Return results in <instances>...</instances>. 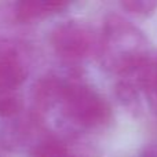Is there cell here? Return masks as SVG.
I'll use <instances>...</instances> for the list:
<instances>
[{
    "label": "cell",
    "mask_w": 157,
    "mask_h": 157,
    "mask_svg": "<svg viewBox=\"0 0 157 157\" xmlns=\"http://www.w3.org/2000/svg\"><path fill=\"white\" fill-rule=\"evenodd\" d=\"M0 145L7 150H21L24 147L32 149L41 141L39 136L40 116L33 112L24 114V112L14 117L0 119Z\"/></svg>",
    "instance_id": "5"
},
{
    "label": "cell",
    "mask_w": 157,
    "mask_h": 157,
    "mask_svg": "<svg viewBox=\"0 0 157 157\" xmlns=\"http://www.w3.org/2000/svg\"><path fill=\"white\" fill-rule=\"evenodd\" d=\"M28 157H88L86 153L57 138H43L29 150Z\"/></svg>",
    "instance_id": "8"
},
{
    "label": "cell",
    "mask_w": 157,
    "mask_h": 157,
    "mask_svg": "<svg viewBox=\"0 0 157 157\" xmlns=\"http://www.w3.org/2000/svg\"><path fill=\"white\" fill-rule=\"evenodd\" d=\"M125 11L139 17H149L157 8V2L152 0H125L120 3Z\"/></svg>",
    "instance_id": "9"
},
{
    "label": "cell",
    "mask_w": 157,
    "mask_h": 157,
    "mask_svg": "<svg viewBox=\"0 0 157 157\" xmlns=\"http://www.w3.org/2000/svg\"><path fill=\"white\" fill-rule=\"evenodd\" d=\"M35 113L55 110L62 121L78 131L101 130L112 121V108L95 87L76 73H48L32 88Z\"/></svg>",
    "instance_id": "1"
},
{
    "label": "cell",
    "mask_w": 157,
    "mask_h": 157,
    "mask_svg": "<svg viewBox=\"0 0 157 157\" xmlns=\"http://www.w3.org/2000/svg\"><path fill=\"white\" fill-rule=\"evenodd\" d=\"M149 52L147 37L132 22L114 13L105 17L98 57L106 72L124 76Z\"/></svg>",
    "instance_id": "2"
},
{
    "label": "cell",
    "mask_w": 157,
    "mask_h": 157,
    "mask_svg": "<svg viewBox=\"0 0 157 157\" xmlns=\"http://www.w3.org/2000/svg\"><path fill=\"white\" fill-rule=\"evenodd\" d=\"M138 157H157V144H150L145 146Z\"/></svg>",
    "instance_id": "10"
},
{
    "label": "cell",
    "mask_w": 157,
    "mask_h": 157,
    "mask_svg": "<svg viewBox=\"0 0 157 157\" xmlns=\"http://www.w3.org/2000/svg\"><path fill=\"white\" fill-rule=\"evenodd\" d=\"M30 72V54L19 40L0 36V94L17 92Z\"/></svg>",
    "instance_id": "4"
},
{
    "label": "cell",
    "mask_w": 157,
    "mask_h": 157,
    "mask_svg": "<svg viewBox=\"0 0 157 157\" xmlns=\"http://www.w3.org/2000/svg\"><path fill=\"white\" fill-rule=\"evenodd\" d=\"M50 46L59 58L68 63H76L99 54L101 36L98 37L86 22L68 19L57 24L48 36Z\"/></svg>",
    "instance_id": "3"
},
{
    "label": "cell",
    "mask_w": 157,
    "mask_h": 157,
    "mask_svg": "<svg viewBox=\"0 0 157 157\" xmlns=\"http://www.w3.org/2000/svg\"><path fill=\"white\" fill-rule=\"evenodd\" d=\"M134 86L144 92L152 113L157 116V51H150L130 73L124 75Z\"/></svg>",
    "instance_id": "6"
},
{
    "label": "cell",
    "mask_w": 157,
    "mask_h": 157,
    "mask_svg": "<svg viewBox=\"0 0 157 157\" xmlns=\"http://www.w3.org/2000/svg\"><path fill=\"white\" fill-rule=\"evenodd\" d=\"M71 3L46 2V0H24L14 4V17L17 21L30 22L51 17L68 8Z\"/></svg>",
    "instance_id": "7"
}]
</instances>
